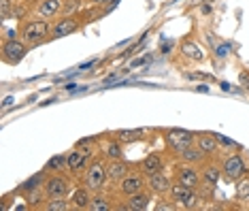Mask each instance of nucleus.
<instances>
[{"instance_id": "nucleus-1", "label": "nucleus", "mask_w": 249, "mask_h": 211, "mask_svg": "<svg viewBox=\"0 0 249 211\" xmlns=\"http://www.w3.org/2000/svg\"><path fill=\"white\" fill-rule=\"evenodd\" d=\"M109 181V173H107V162L103 160H94L88 164L86 169V177H83V186L89 192H103V188Z\"/></svg>"}, {"instance_id": "nucleus-2", "label": "nucleus", "mask_w": 249, "mask_h": 211, "mask_svg": "<svg viewBox=\"0 0 249 211\" xmlns=\"http://www.w3.org/2000/svg\"><path fill=\"white\" fill-rule=\"evenodd\" d=\"M171 198L177 203L179 209H196L198 203H200V194H198L196 188L183 186V184H173L171 188Z\"/></svg>"}, {"instance_id": "nucleus-3", "label": "nucleus", "mask_w": 249, "mask_h": 211, "mask_svg": "<svg viewBox=\"0 0 249 211\" xmlns=\"http://www.w3.org/2000/svg\"><path fill=\"white\" fill-rule=\"evenodd\" d=\"M247 162L245 158L241 156V153H232L228 156L226 160L222 162V175L226 181H232V184H236V181H241L243 177L247 175Z\"/></svg>"}, {"instance_id": "nucleus-4", "label": "nucleus", "mask_w": 249, "mask_h": 211, "mask_svg": "<svg viewBox=\"0 0 249 211\" xmlns=\"http://www.w3.org/2000/svg\"><path fill=\"white\" fill-rule=\"evenodd\" d=\"M164 139H166L168 150H173L175 153L183 152L185 147H190V145L196 143V134L190 133V130H185V128H171V130H166V133H164Z\"/></svg>"}, {"instance_id": "nucleus-5", "label": "nucleus", "mask_w": 249, "mask_h": 211, "mask_svg": "<svg viewBox=\"0 0 249 211\" xmlns=\"http://www.w3.org/2000/svg\"><path fill=\"white\" fill-rule=\"evenodd\" d=\"M21 38L28 43V45H38L47 38L49 34V24L45 19H30L21 26Z\"/></svg>"}, {"instance_id": "nucleus-6", "label": "nucleus", "mask_w": 249, "mask_h": 211, "mask_svg": "<svg viewBox=\"0 0 249 211\" xmlns=\"http://www.w3.org/2000/svg\"><path fill=\"white\" fill-rule=\"evenodd\" d=\"M28 54V43L18 38H4L2 43V62L7 64H19Z\"/></svg>"}, {"instance_id": "nucleus-7", "label": "nucleus", "mask_w": 249, "mask_h": 211, "mask_svg": "<svg viewBox=\"0 0 249 211\" xmlns=\"http://www.w3.org/2000/svg\"><path fill=\"white\" fill-rule=\"evenodd\" d=\"M71 192V179H66L64 175L53 173L52 177H47L43 186V194L47 198H60V196H69Z\"/></svg>"}, {"instance_id": "nucleus-8", "label": "nucleus", "mask_w": 249, "mask_h": 211, "mask_svg": "<svg viewBox=\"0 0 249 211\" xmlns=\"http://www.w3.org/2000/svg\"><path fill=\"white\" fill-rule=\"evenodd\" d=\"M147 188V177H145V173H134V171H130V173L120 181V194L124 198H128V196H132V194H137V192H143Z\"/></svg>"}, {"instance_id": "nucleus-9", "label": "nucleus", "mask_w": 249, "mask_h": 211, "mask_svg": "<svg viewBox=\"0 0 249 211\" xmlns=\"http://www.w3.org/2000/svg\"><path fill=\"white\" fill-rule=\"evenodd\" d=\"M175 177H177L179 184L183 186H190V188H198L200 186V173L194 169V164H188V162H181L175 167Z\"/></svg>"}, {"instance_id": "nucleus-10", "label": "nucleus", "mask_w": 249, "mask_h": 211, "mask_svg": "<svg viewBox=\"0 0 249 211\" xmlns=\"http://www.w3.org/2000/svg\"><path fill=\"white\" fill-rule=\"evenodd\" d=\"M147 188H149V190H151V194H158V196H166V194H171L173 181L168 179V175H164L162 171H160V173L147 175Z\"/></svg>"}, {"instance_id": "nucleus-11", "label": "nucleus", "mask_w": 249, "mask_h": 211, "mask_svg": "<svg viewBox=\"0 0 249 211\" xmlns=\"http://www.w3.org/2000/svg\"><path fill=\"white\" fill-rule=\"evenodd\" d=\"M130 164L124 160V158H117V160H109L107 162V173H109V181H115V184H120V181L126 177L130 173Z\"/></svg>"}, {"instance_id": "nucleus-12", "label": "nucleus", "mask_w": 249, "mask_h": 211, "mask_svg": "<svg viewBox=\"0 0 249 211\" xmlns=\"http://www.w3.org/2000/svg\"><path fill=\"white\" fill-rule=\"evenodd\" d=\"M77 28H79V21L75 19V17H71V15H66V17H62V19L52 28V38H62V37H69V34L72 32H77Z\"/></svg>"}, {"instance_id": "nucleus-13", "label": "nucleus", "mask_w": 249, "mask_h": 211, "mask_svg": "<svg viewBox=\"0 0 249 211\" xmlns=\"http://www.w3.org/2000/svg\"><path fill=\"white\" fill-rule=\"evenodd\" d=\"M162 169H164V160H162V156H158V153H147L143 160L139 162V171L145 175L160 173Z\"/></svg>"}, {"instance_id": "nucleus-14", "label": "nucleus", "mask_w": 249, "mask_h": 211, "mask_svg": "<svg viewBox=\"0 0 249 211\" xmlns=\"http://www.w3.org/2000/svg\"><path fill=\"white\" fill-rule=\"evenodd\" d=\"M149 203H151V196L143 190V192H137V194L128 196L126 203L122 205V209H128V211H145L147 207H149Z\"/></svg>"}, {"instance_id": "nucleus-15", "label": "nucleus", "mask_w": 249, "mask_h": 211, "mask_svg": "<svg viewBox=\"0 0 249 211\" xmlns=\"http://www.w3.org/2000/svg\"><path fill=\"white\" fill-rule=\"evenodd\" d=\"M196 147L200 150L205 156H215L219 150V143L215 139V134H196Z\"/></svg>"}, {"instance_id": "nucleus-16", "label": "nucleus", "mask_w": 249, "mask_h": 211, "mask_svg": "<svg viewBox=\"0 0 249 211\" xmlns=\"http://www.w3.org/2000/svg\"><path fill=\"white\" fill-rule=\"evenodd\" d=\"M88 164H89V152H79V147L77 150H72L69 153V169L71 171H75V173H79V171H83V169H88Z\"/></svg>"}, {"instance_id": "nucleus-17", "label": "nucleus", "mask_w": 249, "mask_h": 211, "mask_svg": "<svg viewBox=\"0 0 249 211\" xmlns=\"http://www.w3.org/2000/svg\"><path fill=\"white\" fill-rule=\"evenodd\" d=\"M115 134L122 143H137V141H143L147 136V130H143V128H122V130H117Z\"/></svg>"}, {"instance_id": "nucleus-18", "label": "nucleus", "mask_w": 249, "mask_h": 211, "mask_svg": "<svg viewBox=\"0 0 249 211\" xmlns=\"http://www.w3.org/2000/svg\"><path fill=\"white\" fill-rule=\"evenodd\" d=\"M92 194L94 192H89L86 186L83 188H77L75 192H72V207L75 209H89V203H92Z\"/></svg>"}, {"instance_id": "nucleus-19", "label": "nucleus", "mask_w": 249, "mask_h": 211, "mask_svg": "<svg viewBox=\"0 0 249 211\" xmlns=\"http://www.w3.org/2000/svg\"><path fill=\"white\" fill-rule=\"evenodd\" d=\"M45 181H47V171H41V173H36L35 177H30L28 181H24L19 190H21V192H26V194H30V192L41 190V188L45 186Z\"/></svg>"}, {"instance_id": "nucleus-20", "label": "nucleus", "mask_w": 249, "mask_h": 211, "mask_svg": "<svg viewBox=\"0 0 249 211\" xmlns=\"http://www.w3.org/2000/svg\"><path fill=\"white\" fill-rule=\"evenodd\" d=\"M66 167H69V156H64V153H58V156H52L45 164V171L47 173H62Z\"/></svg>"}, {"instance_id": "nucleus-21", "label": "nucleus", "mask_w": 249, "mask_h": 211, "mask_svg": "<svg viewBox=\"0 0 249 211\" xmlns=\"http://www.w3.org/2000/svg\"><path fill=\"white\" fill-rule=\"evenodd\" d=\"M179 158L183 162H188V164H198V162H202V158H205V153H202L200 150L194 145H190V147H185L183 152H179Z\"/></svg>"}, {"instance_id": "nucleus-22", "label": "nucleus", "mask_w": 249, "mask_h": 211, "mask_svg": "<svg viewBox=\"0 0 249 211\" xmlns=\"http://www.w3.org/2000/svg\"><path fill=\"white\" fill-rule=\"evenodd\" d=\"M219 173H222V169H219L217 164H207V167L202 169V175H200L202 184H209V186L215 188L219 181Z\"/></svg>"}, {"instance_id": "nucleus-23", "label": "nucleus", "mask_w": 249, "mask_h": 211, "mask_svg": "<svg viewBox=\"0 0 249 211\" xmlns=\"http://www.w3.org/2000/svg\"><path fill=\"white\" fill-rule=\"evenodd\" d=\"M60 11V0H41V4L36 7V13L41 17H53Z\"/></svg>"}, {"instance_id": "nucleus-24", "label": "nucleus", "mask_w": 249, "mask_h": 211, "mask_svg": "<svg viewBox=\"0 0 249 211\" xmlns=\"http://www.w3.org/2000/svg\"><path fill=\"white\" fill-rule=\"evenodd\" d=\"M45 209L47 211H71L75 207H72V201H69L66 196H60V198H49Z\"/></svg>"}, {"instance_id": "nucleus-25", "label": "nucleus", "mask_w": 249, "mask_h": 211, "mask_svg": "<svg viewBox=\"0 0 249 211\" xmlns=\"http://www.w3.org/2000/svg\"><path fill=\"white\" fill-rule=\"evenodd\" d=\"M124 143L120 139H115V141H109L105 147V156L109 158V160H117V158H124Z\"/></svg>"}, {"instance_id": "nucleus-26", "label": "nucleus", "mask_w": 249, "mask_h": 211, "mask_svg": "<svg viewBox=\"0 0 249 211\" xmlns=\"http://www.w3.org/2000/svg\"><path fill=\"white\" fill-rule=\"evenodd\" d=\"M109 209H111L109 198L103 196L100 192H94L92 203H89V211H109Z\"/></svg>"}, {"instance_id": "nucleus-27", "label": "nucleus", "mask_w": 249, "mask_h": 211, "mask_svg": "<svg viewBox=\"0 0 249 211\" xmlns=\"http://www.w3.org/2000/svg\"><path fill=\"white\" fill-rule=\"evenodd\" d=\"M236 198L241 203H249V179L243 177L241 181H236Z\"/></svg>"}, {"instance_id": "nucleus-28", "label": "nucleus", "mask_w": 249, "mask_h": 211, "mask_svg": "<svg viewBox=\"0 0 249 211\" xmlns=\"http://www.w3.org/2000/svg\"><path fill=\"white\" fill-rule=\"evenodd\" d=\"M181 49H183V54H188L190 58H194V60H202V49H198V45H196V43L188 41V43L181 45Z\"/></svg>"}, {"instance_id": "nucleus-29", "label": "nucleus", "mask_w": 249, "mask_h": 211, "mask_svg": "<svg viewBox=\"0 0 249 211\" xmlns=\"http://www.w3.org/2000/svg\"><path fill=\"white\" fill-rule=\"evenodd\" d=\"M166 209L168 211H175V209H179V207H177V203H175L173 198H168V201H166V198H162V201L156 205V211H166Z\"/></svg>"}, {"instance_id": "nucleus-30", "label": "nucleus", "mask_w": 249, "mask_h": 211, "mask_svg": "<svg viewBox=\"0 0 249 211\" xmlns=\"http://www.w3.org/2000/svg\"><path fill=\"white\" fill-rule=\"evenodd\" d=\"M215 139H217V143L224 145V147H236L234 141H230L228 136H224V134H215Z\"/></svg>"}, {"instance_id": "nucleus-31", "label": "nucleus", "mask_w": 249, "mask_h": 211, "mask_svg": "<svg viewBox=\"0 0 249 211\" xmlns=\"http://www.w3.org/2000/svg\"><path fill=\"white\" fill-rule=\"evenodd\" d=\"M239 81L249 90V73H241V75H239Z\"/></svg>"}, {"instance_id": "nucleus-32", "label": "nucleus", "mask_w": 249, "mask_h": 211, "mask_svg": "<svg viewBox=\"0 0 249 211\" xmlns=\"http://www.w3.org/2000/svg\"><path fill=\"white\" fill-rule=\"evenodd\" d=\"M190 77L192 79H207V81H211V79H213V77H209V75H202V73H192Z\"/></svg>"}, {"instance_id": "nucleus-33", "label": "nucleus", "mask_w": 249, "mask_h": 211, "mask_svg": "<svg viewBox=\"0 0 249 211\" xmlns=\"http://www.w3.org/2000/svg\"><path fill=\"white\" fill-rule=\"evenodd\" d=\"M2 17L4 19L9 17V0H2Z\"/></svg>"}, {"instance_id": "nucleus-34", "label": "nucleus", "mask_w": 249, "mask_h": 211, "mask_svg": "<svg viewBox=\"0 0 249 211\" xmlns=\"http://www.w3.org/2000/svg\"><path fill=\"white\" fill-rule=\"evenodd\" d=\"M94 4H98V7H107V4H111L113 0H92Z\"/></svg>"}, {"instance_id": "nucleus-35", "label": "nucleus", "mask_w": 249, "mask_h": 211, "mask_svg": "<svg viewBox=\"0 0 249 211\" xmlns=\"http://www.w3.org/2000/svg\"><path fill=\"white\" fill-rule=\"evenodd\" d=\"M7 38H18V32H15V30H7Z\"/></svg>"}]
</instances>
